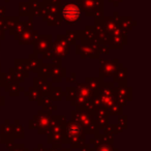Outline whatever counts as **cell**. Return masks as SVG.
<instances>
[{
	"label": "cell",
	"mask_w": 151,
	"mask_h": 151,
	"mask_svg": "<svg viewBox=\"0 0 151 151\" xmlns=\"http://www.w3.org/2000/svg\"><path fill=\"white\" fill-rule=\"evenodd\" d=\"M63 16L69 22H75L80 17V9L75 4H68L63 9Z\"/></svg>",
	"instance_id": "cell-1"
}]
</instances>
